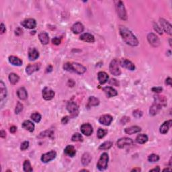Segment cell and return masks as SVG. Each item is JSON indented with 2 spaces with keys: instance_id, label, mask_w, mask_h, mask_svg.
Returning a JSON list of instances; mask_svg holds the SVG:
<instances>
[{
  "instance_id": "1",
  "label": "cell",
  "mask_w": 172,
  "mask_h": 172,
  "mask_svg": "<svg viewBox=\"0 0 172 172\" xmlns=\"http://www.w3.org/2000/svg\"><path fill=\"white\" fill-rule=\"evenodd\" d=\"M120 34L124 42L131 46H136L139 44V41L132 32L125 26H120L119 28Z\"/></svg>"
},
{
  "instance_id": "2",
  "label": "cell",
  "mask_w": 172,
  "mask_h": 172,
  "mask_svg": "<svg viewBox=\"0 0 172 172\" xmlns=\"http://www.w3.org/2000/svg\"><path fill=\"white\" fill-rule=\"evenodd\" d=\"M65 71L69 72L76 73L77 74L82 75L86 71V68L82 65L77 63H67L63 66Z\"/></svg>"
},
{
  "instance_id": "3",
  "label": "cell",
  "mask_w": 172,
  "mask_h": 172,
  "mask_svg": "<svg viewBox=\"0 0 172 172\" xmlns=\"http://www.w3.org/2000/svg\"><path fill=\"white\" fill-rule=\"evenodd\" d=\"M115 5L116 12H117L118 15L120 19L122 20H127V14H126V11L123 2L121 1H116Z\"/></svg>"
},
{
  "instance_id": "4",
  "label": "cell",
  "mask_w": 172,
  "mask_h": 172,
  "mask_svg": "<svg viewBox=\"0 0 172 172\" xmlns=\"http://www.w3.org/2000/svg\"><path fill=\"white\" fill-rule=\"evenodd\" d=\"M109 160V157L107 153H102L100 158L97 163V167L100 171H104L107 169L108 163Z\"/></svg>"
},
{
  "instance_id": "5",
  "label": "cell",
  "mask_w": 172,
  "mask_h": 172,
  "mask_svg": "<svg viewBox=\"0 0 172 172\" xmlns=\"http://www.w3.org/2000/svg\"><path fill=\"white\" fill-rule=\"evenodd\" d=\"M119 61L117 59H114L110 64V71L114 76H119L121 74V70L119 67Z\"/></svg>"
},
{
  "instance_id": "6",
  "label": "cell",
  "mask_w": 172,
  "mask_h": 172,
  "mask_svg": "<svg viewBox=\"0 0 172 172\" xmlns=\"http://www.w3.org/2000/svg\"><path fill=\"white\" fill-rule=\"evenodd\" d=\"M67 110L70 113L71 117H75L79 114V106L74 102H69L67 106Z\"/></svg>"
},
{
  "instance_id": "7",
  "label": "cell",
  "mask_w": 172,
  "mask_h": 172,
  "mask_svg": "<svg viewBox=\"0 0 172 172\" xmlns=\"http://www.w3.org/2000/svg\"><path fill=\"white\" fill-rule=\"evenodd\" d=\"M133 144V141L131 139L127 138V137H124V138L120 139L117 141V146L118 148L123 149L126 147L130 146Z\"/></svg>"
},
{
  "instance_id": "8",
  "label": "cell",
  "mask_w": 172,
  "mask_h": 172,
  "mask_svg": "<svg viewBox=\"0 0 172 172\" xmlns=\"http://www.w3.org/2000/svg\"><path fill=\"white\" fill-rule=\"evenodd\" d=\"M57 156V153L55 151H51L49 152L44 153L43 154L41 157V161L43 163H46L50 162L51 161L55 159V157Z\"/></svg>"
},
{
  "instance_id": "9",
  "label": "cell",
  "mask_w": 172,
  "mask_h": 172,
  "mask_svg": "<svg viewBox=\"0 0 172 172\" xmlns=\"http://www.w3.org/2000/svg\"><path fill=\"white\" fill-rule=\"evenodd\" d=\"M21 25L24 28H28V29H34L36 26V22L34 19L28 18V19H26L22 22Z\"/></svg>"
},
{
  "instance_id": "10",
  "label": "cell",
  "mask_w": 172,
  "mask_h": 172,
  "mask_svg": "<svg viewBox=\"0 0 172 172\" xmlns=\"http://www.w3.org/2000/svg\"><path fill=\"white\" fill-rule=\"evenodd\" d=\"M147 40H148L149 42L150 43L151 46L154 47H157L160 45V40H159V38L153 33H150L147 36Z\"/></svg>"
},
{
  "instance_id": "11",
  "label": "cell",
  "mask_w": 172,
  "mask_h": 172,
  "mask_svg": "<svg viewBox=\"0 0 172 172\" xmlns=\"http://www.w3.org/2000/svg\"><path fill=\"white\" fill-rule=\"evenodd\" d=\"M81 132L85 136H90L93 133V128L90 124H83L81 126Z\"/></svg>"
},
{
  "instance_id": "12",
  "label": "cell",
  "mask_w": 172,
  "mask_h": 172,
  "mask_svg": "<svg viewBox=\"0 0 172 172\" xmlns=\"http://www.w3.org/2000/svg\"><path fill=\"white\" fill-rule=\"evenodd\" d=\"M113 120V118L109 114H105V115L101 116L99 118V122L100 124H104L105 126H108L111 124Z\"/></svg>"
},
{
  "instance_id": "13",
  "label": "cell",
  "mask_w": 172,
  "mask_h": 172,
  "mask_svg": "<svg viewBox=\"0 0 172 172\" xmlns=\"http://www.w3.org/2000/svg\"><path fill=\"white\" fill-rule=\"evenodd\" d=\"M160 24L161 26V28H163V30L169 35H171V25L169 23L167 20H165L163 18L160 19Z\"/></svg>"
},
{
  "instance_id": "14",
  "label": "cell",
  "mask_w": 172,
  "mask_h": 172,
  "mask_svg": "<svg viewBox=\"0 0 172 172\" xmlns=\"http://www.w3.org/2000/svg\"><path fill=\"white\" fill-rule=\"evenodd\" d=\"M40 68V63H35L33 65H29L26 67V72L28 75H32V73L37 71Z\"/></svg>"
},
{
  "instance_id": "15",
  "label": "cell",
  "mask_w": 172,
  "mask_h": 172,
  "mask_svg": "<svg viewBox=\"0 0 172 172\" xmlns=\"http://www.w3.org/2000/svg\"><path fill=\"white\" fill-rule=\"evenodd\" d=\"M55 96V92L48 87H45L42 90V97L45 100H52Z\"/></svg>"
},
{
  "instance_id": "16",
  "label": "cell",
  "mask_w": 172,
  "mask_h": 172,
  "mask_svg": "<svg viewBox=\"0 0 172 172\" xmlns=\"http://www.w3.org/2000/svg\"><path fill=\"white\" fill-rule=\"evenodd\" d=\"M120 65L122 67L128 69L130 71H134L135 69V65L131 62V61L127 60V59H122L120 62Z\"/></svg>"
},
{
  "instance_id": "17",
  "label": "cell",
  "mask_w": 172,
  "mask_h": 172,
  "mask_svg": "<svg viewBox=\"0 0 172 172\" xmlns=\"http://www.w3.org/2000/svg\"><path fill=\"white\" fill-rule=\"evenodd\" d=\"M71 30L74 34H80L81 32H83L84 30V26L81 22H77L76 23H75L71 27Z\"/></svg>"
},
{
  "instance_id": "18",
  "label": "cell",
  "mask_w": 172,
  "mask_h": 172,
  "mask_svg": "<svg viewBox=\"0 0 172 172\" xmlns=\"http://www.w3.org/2000/svg\"><path fill=\"white\" fill-rule=\"evenodd\" d=\"M172 121L170 120H168V121H165L164 123H163L162 125L160 126L159 128V132L162 134H165L168 132L169 128L171 126Z\"/></svg>"
},
{
  "instance_id": "19",
  "label": "cell",
  "mask_w": 172,
  "mask_h": 172,
  "mask_svg": "<svg viewBox=\"0 0 172 172\" xmlns=\"http://www.w3.org/2000/svg\"><path fill=\"white\" fill-rule=\"evenodd\" d=\"M98 79L100 84H104L106 83L109 79V76L106 72L104 71H100L98 73Z\"/></svg>"
},
{
  "instance_id": "20",
  "label": "cell",
  "mask_w": 172,
  "mask_h": 172,
  "mask_svg": "<svg viewBox=\"0 0 172 172\" xmlns=\"http://www.w3.org/2000/svg\"><path fill=\"white\" fill-rule=\"evenodd\" d=\"M103 91L105 92L106 94V96L108 98L114 97V96L118 95V92L116 91V89H114L113 87H106L103 88Z\"/></svg>"
},
{
  "instance_id": "21",
  "label": "cell",
  "mask_w": 172,
  "mask_h": 172,
  "mask_svg": "<svg viewBox=\"0 0 172 172\" xmlns=\"http://www.w3.org/2000/svg\"><path fill=\"white\" fill-rule=\"evenodd\" d=\"M7 89L5 84H4L3 81H0V100L1 102H3V100L7 97Z\"/></svg>"
},
{
  "instance_id": "22",
  "label": "cell",
  "mask_w": 172,
  "mask_h": 172,
  "mask_svg": "<svg viewBox=\"0 0 172 172\" xmlns=\"http://www.w3.org/2000/svg\"><path fill=\"white\" fill-rule=\"evenodd\" d=\"M39 57V53L36 48H30L28 51V59L30 61H35Z\"/></svg>"
},
{
  "instance_id": "23",
  "label": "cell",
  "mask_w": 172,
  "mask_h": 172,
  "mask_svg": "<svg viewBox=\"0 0 172 172\" xmlns=\"http://www.w3.org/2000/svg\"><path fill=\"white\" fill-rule=\"evenodd\" d=\"M38 38L42 44L46 45L49 42V36L48 34L45 32H41L38 34Z\"/></svg>"
},
{
  "instance_id": "24",
  "label": "cell",
  "mask_w": 172,
  "mask_h": 172,
  "mask_svg": "<svg viewBox=\"0 0 172 172\" xmlns=\"http://www.w3.org/2000/svg\"><path fill=\"white\" fill-rule=\"evenodd\" d=\"M22 127L25 130L29 131L30 132H32L34 130V124L30 120H26L22 123Z\"/></svg>"
},
{
  "instance_id": "25",
  "label": "cell",
  "mask_w": 172,
  "mask_h": 172,
  "mask_svg": "<svg viewBox=\"0 0 172 172\" xmlns=\"http://www.w3.org/2000/svg\"><path fill=\"white\" fill-rule=\"evenodd\" d=\"M141 128L138 126H132L130 127L126 128L124 129V132L127 134H133L135 133H138L141 132Z\"/></svg>"
},
{
  "instance_id": "26",
  "label": "cell",
  "mask_w": 172,
  "mask_h": 172,
  "mask_svg": "<svg viewBox=\"0 0 172 172\" xmlns=\"http://www.w3.org/2000/svg\"><path fill=\"white\" fill-rule=\"evenodd\" d=\"M161 108H162V106L159 105V104H157L156 103L153 104L150 108V110H149L150 115L155 116L161 110Z\"/></svg>"
},
{
  "instance_id": "27",
  "label": "cell",
  "mask_w": 172,
  "mask_h": 172,
  "mask_svg": "<svg viewBox=\"0 0 172 172\" xmlns=\"http://www.w3.org/2000/svg\"><path fill=\"white\" fill-rule=\"evenodd\" d=\"M64 152L65 154L71 157H73L76 154V150H75V147L73 145H67L65 147Z\"/></svg>"
},
{
  "instance_id": "28",
  "label": "cell",
  "mask_w": 172,
  "mask_h": 172,
  "mask_svg": "<svg viewBox=\"0 0 172 172\" xmlns=\"http://www.w3.org/2000/svg\"><path fill=\"white\" fill-rule=\"evenodd\" d=\"M8 60H9V62L11 63L12 65H14V66H21L22 63H23L21 59L15 56L9 57Z\"/></svg>"
},
{
  "instance_id": "29",
  "label": "cell",
  "mask_w": 172,
  "mask_h": 172,
  "mask_svg": "<svg viewBox=\"0 0 172 172\" xmlns=\"http://www.w3.org/2000/svg\"><path fill=\"white\" fill-rule=\"evenodd\" d=\"M155 103L159 104V105L161 106H166L167 104V99L164 96L157 95L156 96H155Z\"/></svg>"
},
{
  "instance_id": "30",
  "label": "cell",
  "mask_w": 172,
  "mask_h": 172,
  "mask_svg": "<svg viewBox=\"0 0 172 172\" xmlns=\"http://www.w3.org/2000/svg\"><path fill=\"white\" fill-rule=\"evenodd\" d=\"M80 39L86 42H94L95 41V38L92 34L89 33H84L80 36Z\"/></svg>"
},
{
  "instance_id": "31",
  "label": "cell",
  "mask_w": 172,
  "mask_h": 172,
  "mask_svg": "<svg viewBox=\"0 0 172 172\" xmlns=\"http://www.w3.org/2000/svg\"><path fill=\"white\" fill-rule=\"evenodd\" d=\"M18 97L22 100H25L28 98V93L24 87H20L17 91Z\"/></svg>"
},
{
  "instance_id": "32",
  "label": "cell",
  "mask_w": 172,
  "mask_h": 172,
  "mask_svg": "<svg viewBox=\"0 0 172 172\" xmlns=\"http://www.w3.org/2000/svg\"><path fill=\"white\" fill-rule=\"evenodd\" d=\"M91 157L89 153H85L84 154L82 155V157H81V163H82L84 166H86V165H87L91 162Z\"/></svg>"
},
{
  "instance_id": "33",
  "label": "cell",
  "mask_w": 172,
  "mask_h": 172,
  "mask_svg": "<svg viewBox=\"0 0 172 172\" xmlns=\"http://www.w3.org/2000/svg\"><path fill=\"white\" fill-rule=\"evenodd\" d=\"M100 101L97 98L94 96H91L88 100V106L89 107H92V106H97L99 105Z\"/></svg>"
},
{
  "instance_id": "34",
  "label": "cell",
  "mask_w": 172,
  "mask_h": 172,
  "mask_svg": "<svg viewBox=\"0 0 172 172\" xmlns=\"http://www.w3.org/2000/svg\"><path fill=\"white\" fill-rule=\"evenodd\" d=\"M148 141V137L145 134H140L137 137L136 141L139 144H145Z\"/></svg>"
},
{
  "instance_id": "35",
  "label": "cell",
  "mask_w": 172,
  "mask_h": 172,
  "mask_svg": "<svg viewBox=\"0 0 172 172\" xmlns=\"http://www.w3.org/2000/svg\"><path fill=\"white\" fill-rule=\"evenodd\" d=\"M8 78H9L10 82L11 83L12 85L16 84L20 79L19 76H18L17 74H16V73H10L9 75V77H8Z\"/></svg>"
},
{
  "instance_id": "36",
  "label": "cell",
  "mask_w": 172,
  "mask_h": 172,
  "mask_svg": "<svg viewBox=\"0 0 172 172\" xmlns=\"http://www.w3.org/2000/svg\"><path fill=\"white\" fill-rule=\"evenodd\" d=\"M113 145V143L111 141H106L99 147L100 150H108L111 148Z\"/></svg>"
},
{
  "instance_id": "37",
  "label": "cell",
  "mask_w": 172,
  "mask_h": 172,
  "mask_svg": "<svg viewBox=\"0 0 172 172\" xmlns=\"http://www.w3.org/2000/svg\"><path fill=\"white\" fill-rule=\"evenodd\" d=\"M23 168H24V171L26 172H31L33 171V169H32L29 160H26L24 161L23 164Z\"/></svg>"
},
{
  "instance_id": "38",
  "label": "cell",
  "mask_w": 172,
  "mask_h": 172,
  "mask_svg": "<svg viewBox=\"0 0 172 172\" xmlns=\"http://www.w3.org/2000/svg\"><path fill=\"white\" fill-rule=\"evenodd\" d=\"M71 140L73 142H77V141H79V142H82L83 140V137L81 136V134L79 133H75L73 135L72 138H71Z\"/></svg>"
},
{
  "instance_id": "39",
  "label": "cell",
  "mask_w": 172,
  "mask_h": 172,
  "mask_svg": "<svg viewBox=\"0 0 172 172\" xmlns=\"http://www.w3.org/2000/svg\"><path fill=\"white\" fill-rule=\"evenodd\" d=\"M108 133V130H106V129L104 128H99L98 130V133H97V136L99 139H102L104 138V137L106 136V134Z\"/></svg>"
},
{
  "instance_id": "40",
  "label": "cell",
  "mask_w": 172,
  "mask_h": 172,
  "mask_svg": "<svg viewBox=\"0 0 172 172\" xmlns=\"http://www.w3.org/2000/svg\"><path fill=\"white\" fill-rule=\"evenodd\" d=\"M30 118L32 120H34L35 122H39L41 120V115L38 112H35V113H33L30 116Z\"/></svg>"
},
{
  "instance_id": "41",
  "label": "cell",
  "mask_w": 172,
  "mask_h": 172,
  "mask_svg": "<svg viewBox=\"0 0 172 172\" xmlns=\"http://www.w3.org/2000/svg\"><path fill=\"white\" fill-rule=\"evenodd\" d=\"M53 135V132L51 130H45L44 132L40 133L38 135V138H44L46 137H51Z\"/></svg>"
},
{
  "instance_id": "42",
  "label": "cell",
  "mask_w": 172,
  "mask_h": 172,
  "mask_svg": "<svg viewBox=\"0 0 172 172\" xmlns=\"http://www.w3.org/2000/svg\"><path fill=\"white\" fill-rule=\"evenodd\" d=\"M148 160L149 162H157L159 160V156L156 154H151L148 157Z\"/></svg>"
},
{
  "instance_id": "43",
  "label": "cell",
  "mask_w": 172,
  "mask_h": 172,
  "mask_svg": "<svg viewBox=\"0 0 172 172\" xmlns=\"http://www.w3.org/2000/svg\"><path fill=\"white\" fill-rule=\"evenodd\" d=\"M22 110H23V104L20 103V102H18L17 103V105H16V110H15V112L16 114H20Z\"/></svg>"
},
{
  "instance_id": "44",
  "label": "cell",
  "mask_w": 172,
  "mask_h": 172,
  "mask_svg": "<svg viewBox=\"0 0 172 172\" xmlns=\"http://www.w3.org/2000/svg\"><path fill=\"white\" fill-rule=\"evenodd\" d=\"M133 116H134L135 118H141V116H143V112L140 110H136L133 112Z\"/></svg>"
},
{
  "instance_id": "45",
  "label": "cell",
  "mask_w": 172,
  "mask_h": 172,
  "mask_svg": "<svg viewBox=\"0 0 172 172\" xmlns=\"http://www.w3.org/2000/svg\"><path fill=\"white\" fill-rule=\"evenodd\" d=\"M29 147V142L28 141H24L21 144V146H20V149L22 151H25Z\"/></svg>"
},
{
  "instance_id": "46",
  "label": "cell",
  "mask_w": 172,
  "mask_h": 172,
  "mask_svg": "<svg viewBox=\"0 0 172 172\" xmlns=\"http://www.w3.org/2000/svg\"><path fill=\"white\" fill-rule=\"evenodd\" d=\"M153 27H154V29L155 31H156L157 32H158L159 34H163L162 29H161V28L159 27V26L157 25V24H155V23L153 24Z\"/></svg>"
},
{
  "instance_id": "47",
  "label": "cell",
  "mask_w": 172,
  "mask_h": 172,
  "mask_svg": "<svg viewBox=\"0 0 172 172\" xmlns=\"http://www.w3.org/2000/svg\"><path fill=\"white\" fill-rule=\"evenodd\" d=\"M61 42V39L58 37H55L52 39V43L55 45H59Z\"/></svg>"
},
{
  "instance_id": "48",
  "label": "cell",
  "mask_w": 172,
  "mask_h": 172,
  "mask_svg": "<svg viewBox=\"0 0 172 172\" xmlns=\"http://www.w3.org/2000/svg\"><path fill=\"white\" fill-rule=\"evenodd\" d=\"M130 118L128 117V116H124V117L122 118L121 120H120V123L122 124H125L127 123V122H130Z\"/></svg>"
},
{
  "instance_id": "49",
  "label": "cell",
  "mask_w": 172,
  "mask_h": 172,
  "mask_svg": "<svg viewBox=\"0 0 172 172\" xmlns=\"http://www.w3.org/2000/svg\"><path fill=\"white\" fill-rule=\"evenodd\" d=\"M151 91L155 93H160L163 91V88L161 87H154L151 89Z\"/></svg>"
},
{
  "instance_id": "50",
  "label": "cell",
  "mask_w": 172,
  "mask_h": 172,
  "mask_svg": "<svg viewBox=\"0 0 172 172\" xmlns=\"http://www.w3.org/2000/svg\"><path fill=\"white\" fill-rule=\"evenodd\" d=\"M110 84V85H114V86H118L119 85V82L116 80L115 79H110V81H109Z\"/></svg>"
},
{
  "instance_id": "51",
  "label": "cell",
  "mask_w": 172,
  "mask_h": 172,
  "mask_svg": "<svg viewBox=\"0 0 172 172\" xmlns=\"http://www.w3.org/2000/svg\"><path fill=\"white\" fill-rule=\"evenodd\" d=\"M69 120V116H66L62 118V120H61V122H62V124H66L68 123Z\"/></svg>"
},
{
  "instance_id": "52",
  "label": "cell",
  "mask_w": 172,
  "mask_h": 172,
  "mask_svg": "<svg viewBox=\"0 0 172 172\" xmlns=\"http://www.w3.org/2000/svg\"><path fill=\"white\" fill-rule=\"evenodd\" d=\"M15 34H16V35H17V36L21 35V34H22V30L20 28H17L15 30Z\"/></svg>"
},
{
  "instance_id": "53",
  "label": "cell",
  "mask_w": 172,
  "mask_h": 172,
  "mask_svg": "<svg viewBox=\"0 0 172 172\" xmlns=\"http://www.w3.org/2000/svg\"><path fill=\"white\" fill-rule=\"evenodd\" d=\"M0 28H1V34H3L5 33V31H6V28H5V26H4V24L3 23L1 24V26H0Z\"/></svg>"
},
{
  "instance_id": "54",
  "label": "cell",
  "mask_w": 172,
  "mask_h": 172,
  "mask_svg": "<svg viewBox=\"0 0 172 172\" xmlns=\"http://www.w3.org/2000/svg\"><path fill=\"white\" fill-rule=\"evenodd\" d=\"M75 81L72 80V79H69V80H68V82H67V85H68L69 87H73V86L75 85Z\"/></svg>"
},
{
  "instance_id": "55",
  "label": "cell",
  "mask_w": 172,
  "mask_h": 172,
  "mask_svg": "<svg viewBox=\"0 0 172 172\" xmlns=\"http://www.w3.org/2000/svg\"><path fill=\"white\" fill-rule=\"evenodd\" d=\"M16 130H17V128H16V126H12L10 128V131L11 133H15Z\"/></svg>"
},
{
  "instance_id": "56",
  "label": "cell",
  "mask_w": 172,
  "mask_h": 172,
  "mask_svg": "<svg viewBox=\"0 0 172 172\" xmlns=\"http://www.w3.org/2000/svg\"><path fill=\"white\" fill-rule=\"evenodd\" d=\"M166 84L169 85V86L171 85V79L170 77H168V78L166 79Z\"/></svg>"
},
{
  "instance_id": "57",
  "label": "cell",
  "mask_w": 172,
  "mask_h": 172,
  "mask_svg": "<svg viewBox=\"0 0 172 172\" xmlns=\"http://www.w3.org/2000/svg\"><path fill=\"white\" fill-rule=\"evenodd\" d=\"M53 70V67L51 65H49V66L47 67V69H46V73H51Z\"/></svg>"
},
{
  "instance_id": "58",
  "label": "cell",
  "mask_w": 172,
  "mask_h": 172,
  "mask_svg": "<svg viewBox=\"0 0 172 172\" xmlns=\"http://www.w3.org/2000/svg\"><path fill=\"white\" fill-rule=\"evenodd\" d=\"M0 137H1V138H5L6 137V133L4 130H1V135H0Z\"/></svg>"
},
{
  "instance_id": "59",
  "label": "cell",
  "mask_w": 172,
  "mask_h": 172,
  "mask_svg": "<svg viewBox=\"0 0 172 172\" xmlns=\"http://www.w3.org/2000/svg\"><path fill=\"white\" fill-rule=\"evenodd\" d=\"M150 171H160V168H159V166H157L155 168L151 169Z\"/></svg>"
},
{
  "instance_id": "60",
  "label": "cell",
  "mask_w": 172,
  "mask_h": 172,
  "mask_svg": "<svg viewBox=\"0 0 172 172\" xmlns=\"http://www.w3.org/2000/svg\"><path fill=\"white\" fill-rule=\"evenodd\" d=\"M131 171H141V169L138 168V167H137V168H134V169H132Z\"/></svg>"
},
{
  "instance_id": "61",
  "label": "cell",
  "mask_w": 172,
  "mask_h": 172,
  "mask_svg": "<svg viewBox=\"0 0 172 172\" xmlns=\"http://www.w3.org/2000/svg\"><path fill=\"white\" fill-rule=\"evenodd\" d=\"M170 170H171L170 169H168V168H165V169H163V171H170Z\"/></svg>"
},
{
  "instance_id": "62",
  "label": "cell",
  "mask_w": 172,
  "mask_h": 172,
  "mask_svg": "<svg viewBox=\"0 0 172 172\" xmlns=\"http://www.w3.org/2000/svg\"><path fill=\"white\" fill-rule=\"evenodd\" d=\"M80 171H89L87 170V169H81Z\"/></svg>"
}]
</instances>
